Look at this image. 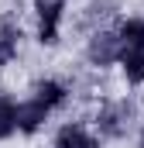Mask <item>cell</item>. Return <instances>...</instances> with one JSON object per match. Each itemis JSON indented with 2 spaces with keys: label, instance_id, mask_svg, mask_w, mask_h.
I'll return each instance as SVG.
<instances>
[{
  "label": "cell",
  "instance_id": "obj_11",
  "mask_svg": "<svg viewBox=\"0 0 144 148\" xmlns=\"http://www.w3.org/2000/svg\"><path fill=\"white\" fill-rule=\"evenodd\" d=\"M141 145H144V138H141Z\"/></svg>",
  "mask_w": 144,
  "mask_h": 148
},
{
  "label": "cell",
  "instance_id": "obj_3",
  "mask_svg": "<svg viewBox=\"0 0 144 148\" xmlns=\"http://www.w3.org/2000/svg\"><path fill=\"white\" fill-rule=\"evenodd\" d=\"M127 117H130V107H127V103H117V107H107V110L100 114V127H103L107 134H113V138H120V134L127 131V124H130Z\"/></svg>",
  "mask_w": 144,
  "mask_h": 148
},
{
  "label": "cell",
  "instance_id": "obj_5",
  "mask_svg": "<svg viewBox=\"0 0 144 148\" xmlns=\"http://www.w3.org/2000/svg\"><path fill=\"white\" fill-rule=\"evenodd\" d=\"M120 59H124V73H127V79H130V83H144V45L124 48Z\"/></svg>",
  "mask_w": 144,
  "mask_h": 148
},
{
  "label": "cell",
  "instance_id": "obj_10",
  "mask_svg": "<svg viewBox=\"0 0 144 148\" xmlns=\"http://www.w3.org/2000/svg\"><path fill=\"white\" fill-rule=\"evenodd\" d=\"M10 131H14V103L0 97V138H7Z\"/></svg>",
  "mask_w": 144,
  "mask_h": 148
},
{
  "label": "cell",
  "instance_id": "obj_2",
  "mask_svg": "<svg viewBox=\"0 0 144 148\" xmlns=\"http://www.w3.org/2000/svg\"><path fill=\"white\" fill-rule=\"evenodd\" d=\"M45 114H48V107L45 103H38V100H31V103H21V107H14V127H21V131H38V124L45 121Z\"/></svg>",
  "mask_w": 144,
  "mask_h": 148
},
{
  "label": "cell",
  "instance_id": "obj_6",
  "mask_svg": "<svg viewBox=\"0 0 144 148\" xmlns=\"http://www.w3.org/2000/svg\"><path fill=\"white\" fill-rule=\"evenodd\" d=\"M55 148H100V145H96L82 127H62V131H58Z\"/></svg>",
  "mask_w": 144,
  "mask_h": 148
},
{
  "label": "cell",
  "instance_id": "obj_9",
  "mask_svg": "<svg viewBox=\"0 0 144 148\" xmlns=\"http://www.w3.org/2000/svg\"><path fill=\"white\" fill-rule=\"evenodd\" d=\"M35 100H38V103H45V107H55V103L62 100V86H58V83H41Z\"/></svg>",
  "mask_w": 144,
  "mask_h": 148
},
{
  "label": "cell",
  "instance_id": "obj_8",
  "mask_svg": "<svg viewBox=\"0 0 144 148\" xmlns=\"http://www.w3.org/2000/svg\"><path fill=\"white\" fill-rule=\"evenodd\" d=\"M120 45H124V48L144 45V21H127L124 31H120Z\"/></svg>",
  "mask_w": 144,
  "mask_h": 148
},
{
  "label": "cell",
  "instance_id": "obj_4",
  "mask_svg": "<svg viewBox=\"0 0 144 148\" xmlns=\"http://www.w3.org/2000/svg\"><path fill=\"white\" fill-rule=\"evenodd\" d=\"M120 55V38L117 35H96L93 38V45H89V59L93 62H100V66H107Z\"/></svg>",
  "mask_w": 144,
  "mask_h": 148
},
{
  "label": "cell",
  "instance_id": "obj_7",
  "mask_svg": "<svg viewBox=\"0 0 144 148\" xmlns=\"http://www.w3.org/2000/svg\"><path fill=\"white\" fill-rule=\"evenodd\" d=\"M14 52H17V31H14L10 24H3V28H0V66L10 62Z\"/></svg>",
  "mask_w": 144,
  "mask_h": 148
},
{
  "label": "cell",
  "instance_id": "obj_1",
  "mask_svg": "<svg viewBox=\"0 0 144 148\" xmlns=\"http://www.w3.org/2000/svg\"><path fill=\"white\" fill-rule=\"evenodd\" d=\"M62 3H65V0H35L38 14H41V41H55V28H58Z\"/></svg>",
  "mask_w": 144,
  "mask_h": 148
}]
</instances>
